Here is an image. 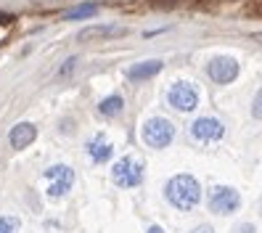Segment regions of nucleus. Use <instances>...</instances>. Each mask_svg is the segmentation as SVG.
<instances>
[{
	"instance_id": "1",
	"label": "nucleus",
	"mask_w": 262,
	"mask_h": 233,
	"mask_svg": "<svg viewBox=\"0 0 262 233\" xmlns=\"http://www.w3.org/2000/svg\"><path fill=\"white\" fill-rule=\"evenodd\" d=\"M164 199L175 209L191 212V209L199 207V201H202V185H199V180L193 175H186V173L172 175L164 185Z\"/></svg>"
},
{
	"instance_id": "2",
	"label": "nucleus",
	"mask_w": 262,
	"mask_h": 233,
	"mask_svg": "<svg viewBox=\"0 0 262 233\" xmlns=\"http://www.w3.org/2000/svg\"><path fill=\"white\" fill-rule=\"evenodd\" d=\"M141 138L148 149H167L175 138V125L167 117H148L141 128Z\"/></svg>"
},
{
	"instance_id": "3",
	"label": "nucleus",
	"mask_w": 262,
	"mask_h": 233,
	"mask_svg": "<svg viewBox=\"0 0 262 233\" xmlns=\"http://www.w3.org/2000/svg\"><path fill=\"white\" fill-rule=\"evenodd\" d=\"M143 178H146V167L135 157H122L112 167V180L119 188H138L143 183Z\"/></svg>"
},
{
	"instance_id": "4",
	"label": "nucleus",
	"mask_w": 262,
	"mask_h": 233,
	"mask_svg": "<svg viewBox=\"0 0 262 233\" xmlns=\"http://www.w3.org/2000/svg\"><path fill=\"white\" fill-rule=\"evenodd\" d=\"M188 135L199 146H217L225 138V125L217 117H199V119L191 122Z\"/></svg>"
},
{
	"instance_id": "5",
	"label": "nucleus",
	"mask_w": 262,
	"mask_h": 233,
	"mask_svg": "<svg viewBox=\"0 0 262 233\" xmlns=\"http://www.w3.org/2000/svg\"><path fill=\"white\" fill-rule=\"evenodd\" d=\"M42 178H45V194H48V199H61L72 191L74 170L69 164H51L42 173Z\"/></svg>"
},
{
	"instance_id": "6",
	"label": "nucleus",
	"mask_w": 262,
	"mask_h": 233,
	"mask_svg": "<svg viewBox=\"0 0 262 233\" xmlns=\"http://www.w3.org/2000/svg\"><path fill=\"white\" fill-rule=\"evenodd\" d=\"M167 103L175 109V112H183V114H188L193 112V109L199 106V90L193 82H186V80H178L169 85L167 90Z\"/></svg>"
},
{
	"instance_id": "7",
	"label": "nucleus",
	"mask_w": 262,
	"mask_h": 233,
	"mask_svg": "<svg viewBox=\"0 0 262 233\" xmlns=\"http://www.w3.org/2000/svg\"><path fill=\"white\" fill-rule=\"evenodd\" d=\"M207 201H209V209L214 215H233L241 207V194L233 185H214Z\"/></svg>"
},
{
	"instance_id": "8",
	"label": "nucleus",
	"mask_w": 262,
	"mask_h": 233,
	"mask_svg": "<svg viewBox=\"0 0 262 233\" xmlns=\"http://www.w3.org/2000/svg\"><path fill=\"white\" fill-rule=\"evenodd\" d=\"M125 35H127V27H117V24H90V27L80 29L77 40H80V43H103V40L125 37Z\"/></svg>"
},
{
	"instance_id": "9",
	"label": "nucleus",
	"mask_w": 262,
	"mask_h": 233,
	"mask_svg": "<svg viewBox=\"0 0 262 233\" xmlns=\"http://www.w3.org/2000/svg\"><path fill=\"white\" fill-rule=\"evenodd\" d=\"M207 72H209V77L217 85H228V82H233L238 77V61L233 56H217V58L209 61Z\"/></svg>"
},
{
	"instance_id": "10",
	"label": "nucleus",
	"mask_w": 262,
	"mask_h": 233,
	"mask_svg": "<svg viewBox=\"0 0 262 233\" xmlns=\"http://www.w3.org/2000/svg\"><path fill=\"white\" fill-rule=\"evenodd\" d=\"M85 154L90 157V162H93V164H103V162L112 159L114 146H112V141H109L103 133H96V135L85 143Z\"/></svg>"
},
{
	"instance_id": "11",
	"label": "nucleus",
	"mask_w": 262,
	"mask_h": 233,
	"mask_svg": "<svg viewBox=\"0 0 262 233\" xmlns=\"http://www.w3.org/2000/svg\"><path fill=\"white\" fill-rule=\"evenodd\" d=\"M35 138H37V128L32 125V122H19V125H13L11 133H8V143L11 149H27V146H32L35 143Z\"/></svg>"
},
{
	"instance_id": "12",
	"label": "nucleus",
	"mask_w": 262,
	"mask_h": 233,
	"mask_svg": "<svg viewBox=\"0 0 262 233\" xmlns=\"http://www.w3.org/2000/svg\"><path fill=\"white\" fill-rule=\"evenodd\" d=\"M164 69V64L159 58H148V61H141V64H135L127 69V77L133 82H141V80H151V77H157L159 72Z\"/></svg>"
},
{
	"instance_id": "13",
	"label": "nucleus",
	"mask_w": 262,
	"mask_h": 233,
	"mask_svg": "<svg viewBox=\"0 0 262 233\" xmlns=\"http://www.w3.org/2000/svg\"><path fill=\"white\" fill-rule=\"evenodd\" d=\"M122 109H125V98L119 96V93H112V96H106L101 103H98V114L101 117H119Z\"/></svg>"
},
{
	"instance_id": "14",
	"label": "nucleus",
	"mask_w": 262,
	"mask_h": 233,
	"mask_svg": "<svg viewBox=\"0 0 262 233\" xmlns=\"http://www.w3.org/2000/svg\"><path fill=\"white\" fill-rule=\"evenodd\" d=\"M98 13V6L96 3H85V6H74L64 13V19L67 22H77V19H90V16H96Z\"/></svg>"
},
{
	"instance_id": "15",
	"label": "nucleus",
	"mask_w": 262,
	"mask_h": 233,
	"mask_svg": "<svg viewBox=\"0 0 262 233\" xmlns=\"http://www.w3.org/2000/svg\"><path fill=\"white\" fill-rule=\"evenodd\" d=\"M16 230H19V217L0 215V233H16Z\"/></svg>"
},
{
	"instance_id": "16",
	"label": "nucleus",
	"mask_w": 262,
	"mask_h": 233,
	"mask_svg": "<svg viewBox=\"0 0 262 233\" xmlns=\"http://www.w3.org/2000/svg\"><path fill=\"white\" fill-rule=\"evenodd\" d=\"M252 117L262 122V90L254 93V101H252Z\"/></svg>"
},
{
	"instance_id": "17",
	"label": "nucleus",
	"mask_w": 262,
	"mask_h": 233,
	"mask_svg": "<svg viewBox=\"0 0 262 233\" xmlns=\"http://www.w3.org/2000/svg\"><path fill=\"white\" fill-rule=\"evenodd\" d=\"M74 67H77V58H69V61H64V67L58 69V74H61V77H67L69 72H74Z\"/></svg>"
},
{
	"instance_id": "18",
	"label": "nucleus",
	"mask_w": 262,
	"mask_h": 233,
	"mask_svg": "<svg viewBox=\"0 0 262 233\" xmlns=\"http://www.w3.org/2000/svg\"><path fill=\"white\" fill-rule=\"evenodd\" d=\"M236 233H257V228L252 223H241V225H236Z\"/></svg>"
},
{
	"instance_id": "19",
	"label": "nucleus",
	"mask_w": 262,
	"mask_h": 233,
	"mask_svg": "<svg viewBox=\"0 0 262 233\" xmlns=\"http://www.w3.org/2000/svg\"><path fill=\"white\" fill-rule=\"evenodd\" d=\"M188 233H214V228H212V225H207V223H202V225H196V228H191Z\"/></svg>"
},
{
	"instance_id": "20",
	"label": "nucleus",
	"mask_w": 262,
	"mask_h": 233,
	"mask_svg": "<svg viewBox=\"0 0 262 233\" xmlns=\"http://www.w3.org/2000/svg\"><path fill=\"white\" fill-rule=\"evenodd\" d=\"M154 3H157V6H175V3H180V0H154Z\"/></svg>"
},
{
	"instance_id": "21",
	"label": "nucleus",
	"mask_w": 262,
	"mask_h": 233,
	"mask_svg": "<svg viewBox=\"0 0 262 233\" xmlns=\"http://www.w3.org/2000/svg\"><path fill=\"white\" fill-rule=\"evenodd\" d=\"M13 22V16H3V13H0V24H11Z\"/></svg>"
},
{
	"instance_id": "22",
	"label": "nucleus",
	"mask_w": 262,
	"mask_h": 233,
	"mask_svg": "<svg viewBox=\"0 0 262 233\" xmlns=\"http://www.w3.org/2000/svg\"><path fill=\"white\" fill-rule=\"evenodd\" d=\"M148 233H164V230H162L159 225H151V228H148Z\"/></svg>"
}]
</instances>
